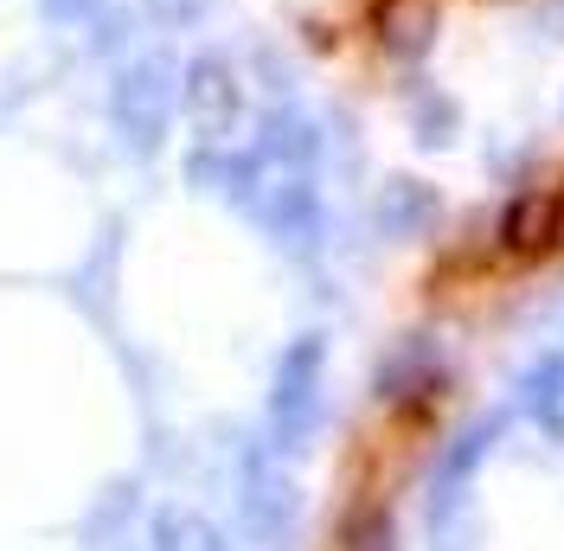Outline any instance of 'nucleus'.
<instances>
[{
  "instance_id": "nucleus-2",
  "label": "nucleus",
  "mask_w": 564,
  "mask_h": 551,
  "mask_svg": "<svg viewBox=\"0 0 564 551\" xmlns=\"http://www.w3.org/2000/svg\"><path fill=\"white\" fill-rule=\"evenodd\" d=\"M379 33L391 52H423L430 45V7L423 0H386L379 7Z\"/></svg>"
},
{
  "instance_id": "nucleus-3",
  "label": "nucleus",
  "mask_w": 564,
  "mask_h": 551,
  "mask_svg": "<svg viewBox=\"0 0 564 551\" xmlns=\"http://www.w3.org/2000/svg\"><path fill=\"white\" fill-rule=\"evenodd\" d=\"M552 199H558V250H564V180L552 186Z\"/></svg>"
},
{
  "instance_id": "nucleus-1",
  "label": "nucleus",
  "mask_w": 564,
  "mask_h": 551,
  "mask_svg": "<svg viewBox=\"0 0 564 551\" xmlns=\"http://www.w3.org/2000/svg\"><path fill=\"white\" fill-rule=\"evenodd\" d=\"M545 250H558V199H552V186H532L500 218V257L507 263H539Z\"/></svg>"
}]
</instances>
